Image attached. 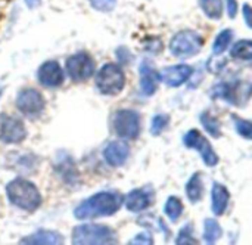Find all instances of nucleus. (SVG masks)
I'll return each mask as SVG.
<instances>
[{
  "mask_svg": "<svg viewBox=\"0 0 252 245\" xmlns=\"http://www.w3.org/2000/svg\"><path fill=\"white\" fill-rule=\"evenodd\" d=\"M186 197L192 204H198L204 198V182L199 173H195L186 183Z\"/></svg>",
  "mask_w": 252,
  "mask_h": 245,
  "instance_id": "obj_19",
  "label": "nucleus"
},
{
  "mask_svg": "<svg viewBox=\"0 0 252 245\" xmlns=\"http://www.w3.org/2000/svg\"><path fill=\"white\" fill-rule=\"evenodd\" d=\"M65 78L62 67L56 61H46L37 70V80L47 89H56L62 86Z\"/></svg>",
  "mask_w": 252,
  "mask_h": 245,
  "instance_id": "obj_11",
  "label": "nucleus"
},
{
  "mask_svg": "<svg viewBox=\"0 0 252 245\" xmlns=\"http://www.w3.org/2000/svg\"><path fill=\"white\" fill-rule=\"evenodd\" d=\"M204 46V38L199 33L193 30L179 31L170 41V53L179 59H188L201 52Z\"/></svg>",
  "mask_w": 252,
  "mask_h": 245,
  "instance_id": "obj_5",
  "label": "nucleus"
},
{
  "mask_svg": "<svg viewBox=\"0 0 252 245\" xmlns=\"http://www.w3.org/2000/svg\"><path fill=\"white\" fill-rule=\"evenodd\" d=\"M233 35H235V33H233L232 30H229V28L220 31V33L217 34L216 40H214L213 53H214V55H221V53H224V52L229 49V46H230V43H232V40H233Z\"/></svg>",
  "mask_w": 252,
  "mask_h": 245,
  "instance_id": "obj_22",
  "label": "nucleus"
},
{
  "mask_svg": "<svg viewBox=\"0 0 252 245\" xmlns=\"http://www.w3.org/2000/svg\"><path fill=\"white\" fill-rule=\"evenodd\" d=\"M201 123L204 126V129L207 130V133L213 138H220L221 136V129H220V123L219 120L208 111L201 114Z\"/></svg>",
  "mask_w": 252,
  "mask_h": 245,
  "instance_id": "obj_24",
  "label": "nucleus"
},
{
  "mask_svg": "<svg viewBox=\"0 0 252 245\" xmlns=\"http://www.w3.org/2000/svg\"><path fill=\"white\" fill-rule=\"evenodd\" d=\"M227 1V13H229V18H236V15H238V9H239V6H238V1L236 0H226Z\"/></svg>",
  "mask_w": 252,
  "mask_h": 245,
  "instance_id": "obj_32",
  "label": "nucleus"
},
{
  "mask_svg": "<svg viewBox=\"0 0 252 245\" xmlns=\"http://www.w3.org/2000/svg\"><path fill=\"white\" fill-rule=\"evenodd\" d=\"M154 241H152V237H151V234H148V232H143V234H140V235H137L130 244H152Z\"/></svg>",
  "mask_w": 252,
  "mask_h": 245,
  "instance_id": "obj_30",
  "label": "nucleus"
},
{
  "mask_svg": "<svg viewBox=\"0 0 252 245\" xmlns=\"http://www.w3.org/2000/svg\"><path fill=\"white\" fill-rule=\"evenodd\" d=\"M96 70L93 58L86 52H78L66 59V74L72 81L83 83L93 77Z\"/></svg>",
  "mask_w": 252,
  "mask_h": 245,
  "instance_id": "obj_7",
  "label": "nucleus"
},
{
  "mask_svg": "<svg viewBox=\"0 0 252 245\" xmlns=\"http://www.w3.org/2000/svg\"><path fill=\"white\" fill-rule=\"evenodd\" d=\"M201 9L210 19H220L223 15V1L221 0H199Z\"/></svg>",
  "mask_w": 252,
  "mask_h": 245,
  "instance_id": "obj_23",
  "label": "nucleus"
},
{
  "mask_svg": "<svg viewBox=\"0 0 252 245\" xmlns=\"http://www.w3.org/2000/svg\"><path fill=\"white\" fill-rule=\"evenodd\" d=\"M152 203V192H148L146 189H133L126 198L124 206L131 213H140L146 210Z\"/></svg>",
  "mask_w": 252,
  "mask_h": 245,
  "instance_id": "obj_15",
  "label": "nucleus"
},
{
  "mask_svg": "<svg viewBox=\"0 0 252 245\" xmlns=\"http://www.w3.org/2000/svg\"><path fill=\"white\" fill-rule=\"evenodd\" d=\"M223 237V229L216 219H205L204 222V241L207 244H216Z\"/></svg>",
  "mask_w": 252,
  "mask_h": 245,
  "instance_id": "obj_21",
  "label": "nucleus"
},
{
  "mask_svg": "<svg viewBox=\"0 0 252 245\" xmlns=\"http://www.w3.org/2000/svg\"><path fill=\"white\" fill-rule=\"evenodd\" d=\"M96 87L105 96H117L126 87V74L118 64L103 65L96 75Z\"/></svg>",
  "mask_w": 252,
  "mask_h": 245,
  "instance_id": "obj_4",
  "label": "nucleus"
},
{
  "mask_svg": "<svg viewBox=\"0 0 252 245\" xmlns=\"http://www.w3.org/2000/svg\"><path fill=\"white\" fill-rule=\"evenodd\" d=\"M112 127L118 138L134 140L140 135V114L134 109H120L114 114Z\"/></svg>",
  "mask_w": 252,
  "mask_h": 245,
  "instance_id": "obj_6",
  "label": "nucleus"
},
{
  "mask_svg": "<svg viewBox=\"0 0 252 245\" xmlns=\"http://www.w3.org/2000/svg\"><path fill=\"white\" fill-rule=\"evenodd\" d=\"M211 198H213V204H211L213 213L216 216H223L230 201V192L227 191L224 185L214 182L213 189H211Z\"/></svg>",
  "mask_w": 252,
  "mask_h": 245,
  "instance_id": "obj_16",
  "label": "nucleus"
},
{
  "mask_svg": "<svg viewBox=\"0 0 252 245\" xmlns=\"http://www.w3.org/2000/svg\"><path fill=\"white\" fill-rule=\"evenodd\" d=\"M92 7L99 12H111L117 6V0H89Z\"/></svg>",
  "mask_w": 252,
  "mask_h": 245,
  "instance_id": "obj_28",
  "label": "nucleus"
},
{
  "mask_svg": "<svg viewBox=\"0 0 252 245\" xmlns=\"http://www.w3.org/2000/svg\"><path fill=\"white\" fill-rule=\"evenodd\" d=\"M168 120L170 117L165 115V114H158L152 118V123H151V133L152 136H158L162 133V130L168 126Z\"/></svg>",
  "mask_w": 252,
  "mask_h": 245,
  "instance_id": "obj_26",
  "label": "nucleus"
},
{
  "mask_svg": "<svg viewBox=\"0 0 252 245\" xmlns=\"http://www.w3.org/2000/svg\"><path fill=\"white\" fill-rule=\"evenodd\" d=\"M176 244H195L193 237H192V228L189 223L180 231V234L176 240Z\"/></svg>",
  "mask_w": 252,
  "mask_h": 245,
  "instance_id": "obj_29",
  "label": "nucleus"
},
{
  "mask_svg": "<svg viewBox=\"0 0 252 245\" xmlns=\"http://www.w3.org/2000/svg\"><path fill=\"white\" fill-rule=\"evenodd\" d=\"M193 74V68L188 64H177L165 67L159 71V78L168 87H180Z\"/></svg>",
  "mask_w": 252,
  "mask_h": 245,
  "instance_id": "obj_12",
  "label": "nucleus"
},
{
  "mask_svg": "<svg viewBox=\"0 0 252 245\" xmlns=\"http://www.w3.org/2000/svg\"><path fill=\"white\" fill-rule=\"evenodd\" d=\"M230 56L238 61H252V40H239L230 49Z\"/></svg>",
  "mask_w": 252,
  "mask_h": 245,
  "instance_id": "obj_20",
  "label": "nucleus"
},
{
  "mask_svg": "<svg viewBox=\"0 0 252 245\" xmlns=\"http://www.w3.org/2000/svg\"><path fill=\"white\" fill-rule=\"evenodd\" d=\"M164 213L168 216V219H170L173 223H176V222L180 219L182 213H183V204H182V201H180L177 197H170V198L167 200V203H165Z\"/></svg>",
  "mask_w": 252,
  "mask_h": 245,
  "instance_id": "obj_25",
  "label": "nucleus"
},
{
  "mask_svg": "<svg viewBox=\"0 0 252 245\" xmlns=\"http://www.w3.org/2000/svg\"><path fill=\"white\" fill-rule=\"evenodd\" d=\"M123 204H124V197L120 192L115 191L97 192L90 198L84 200L74 210V216L78 220L108 217V216H114L121 209Z\"/></svg>",
  "mask_w": 252,
  "mask_h": 245,
  "instance_id": "obj_1",
  "label": "nucleus"
},
{
  "mask_svg": "<svg viewBox=\"0 0 252 245\" xmlns=\"http://www.w3.org/2000/svg\"><path fill=\"white\" fill-rule=\"evenodd\" d=\"M233 118H235V127H236V132L239 133V136L252 140V121L239 118V117H233Z\"/></svg>",
  "mask_w": 252,
  "mask_h": 245,
  "instance_id": "obj_27",
  "label": "nucleus"
},
{
  "mask_svg": "<svg viewBox=\"0 0 252 245\" xmlns=\"http://www.w3.org/2000/svg\"><path fill=\"white\" fill-rule=\"evenodd\" d=\"M56 167H58V169H56L58 173L61 175V177L63 179L65 183L74 185V183L78 182V172H77V169H75L74 161H72L68 155H66L65 158H61Z\"/></svg>",
  "mask_w": 252,
  "mask_h": 245,
  "instance_id": "obj_18",
  "label": "nucleus"
},
{
  "mask_svg": "<svg viewBox=\"0 0 252 245\" xmlns=\"http://www.w3.org/2000/svg\"><path fill=\"white\" fill-rule=\"evenodd\" d=\"M72 243L75 245H100L115 244V232L103 225H80L72 232Z\"/></svg>",
  "mask_w": 252,
  "mask_h": 245,
  "instance_id": "obj_3",
  "label": "nucleus"
},
{
  "mask_svg": "<svg viewBox=\"0 0 252 245\" xmlns=\"http://www.w3.org/2000/svg\"><path fill=\"white\" fill-rule=\"evenodd\" d=\"M130 157V146L124 140H114L103 149V160L111 167H121Z\"/></svg>",
  "mask_w": 252,
  "mask_h": 245,
  "instance_id": "obj_13",
  "label": "nucleus"
},
{
  "mask_svg": "<svg viewBox=\"0 0 252 245\" xmlns=\"http://www.w3.org/2000/svg\"><path fill=\"white\" fill-rule=\"evenodd\" d=\"M6 197L12 206L28 213L38 210L43 201L38 188L24 177H16L6 185Z\"/></svg>",
  "mask_w": 252,
  "mask_h": 245,
  "instance_id": "obj_2",
  "label": "nucleus"
},
{
  "mask_svg": "<svg viewBox=\"0 0 252 245\" xmlns=\"http://www.w3.org/2000/svg\"><path fill=\"white\" fill-rule=\"evenodd\" d=\"M16 108L25 117L37 118L43 114L46 108V101H44V96L37 89L25 87L19 90L16 96Z\"/></svg>",
  "mask_w": 252,
  "mask_h": 245,
  "instance_id": "obj_8",
  "label": "nucleus"
},
{
  "mask_svg": "<svg viewBox=\"0 0 252 245\" xmlns=\"http://www.w3.org/2000/svg\"><path fill=\"white\" fill-rule=\"evenodd\" d=\"M183 145L189 149H196L205 166L208 167H216L219 164V155L216 154V151L213 149L211 143L207 140V138L202 136L201 132L198 130H189L185 138H183Z\"/></svg>",
  "mask_w": 252,
  "mask_h": 245,
  "instance_id": "obj_9",
  "label": "nucleus"
},
{
  "mask_svg": "<svg viewBox=\"0 0 252 245\" xmlns=\"http://www.w3.org/2000/svg\"><path fill=\"white\" fill-rule=\"evenodd\" d=\"M41 3V0H25V4L30 7V9H32V7H35V6H38Z\"/></svg>",
  "mask_w": 252,
  "mask_h": 245,
  "instance_id": "obj_33",
  "label": "nucleus"
},
{
  "mask_svg": "<svg viewBox=\"0 0 252 245\" xmlns=\"http://www.w3.org/2000/svg\"><path fill=\"white\" fill-rule=\"evenodd\" d=\"M242 13H244V19H245V24L252 30V6L245 3L244 7H242Z\"/></svg>",
  "mask_w": 252,
  "mask_h": 245,
  "instance_id": "obj_31",
  "label": "nucleus"
},
{
  "mask_svg": "<svg viewBox=\"0 0 252 245\" xmlns=\"http://www.w3.org/2000/svg\"><path fill=\"white\" fill-rule=\"evenodd\" d=\"M139 71H140V92L145 96H152L158 89V83L161 81L159 72L151 65L149 61H143L140 64Z\"/></svg>",
  "mask_w": 252,
  "mask_h": 245,
  "instance_id": "obj_14",
  "label": "nucleus"
},
{
  "mask_svg": "<svg viewBox=\"0 0 252 245\" xmlns=\"http://www.w3.org/2000/svg\"><path fill=\"white\" fill-rule=\"evenodd\" d=\"M27 138L24 123L9 114H0V140L4 143H21Z\"/></svg>",
  "mask_w": 252,
  "mask_h": 245,
  "instance_id": "obj_10",
  "label": "nucleus"
},
{
  "mask_svg": "<svg viewBox=\"0 0 252 245\" xmlns=\"http://www.w3.org/2000/svg\"><path fill=\"white\" fill-rule=\"evenodd\" d=\"M21 244H38V245H56L63 244V237L58 232L53 231H46V229H40L35 234L24 238L21 241Z\"/></svg>",
  "mask_w": 252,
  "mask_h": 245,
  "instance_id": "obj_17",
  "label": "nucleus"
}]
</instances>
